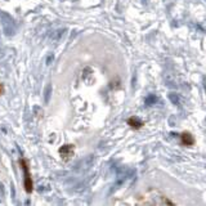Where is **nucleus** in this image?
I'll list each match as a JSON object with an SVG mask.
<instances>
[{
    "instance_id": "1",
    "label": "nucleus",
    "mask_w": 206,
    "mask_h": 206,
    "mask_svg": "<svg viewBox=\"0 0 206 206\" xmlns=\"http://www.w3.org/2000/svg\"><path fill=\"white\" fill-rule=\"evenodd\" d=\"M18 164H19V167H21L22 173H23V189L27 195H31L34 192V179H32L28 160L25 159V157H21L18 160Z\"/></svg>"
},
{
    "instance_id": "2",
    "label": "nucleus",
    "mask_w": 206,
    "mask_h": 206,
    "mask_svg": "<svg viewBox=\"0 0 206 206\" xmlns=\"http://www.w3.org/2000/svg\"><path fill=\"white\" fill-rule=\"evenodd\" d=\"M58 153H59L61 159H62L64 162H67V161H70L73 157V154H75V144H72V143L63 144L62 147H59Z\"/></svg>"
},
{
    "instance_id": "3",
    "label": "nucleus",
    "mask_w": 206,
    "mask_h": 206,
    "mask_svg": "<svg viewBox=\"0 0 206 206\" xmlns=\"http://www.w3.org/2000/svg\"><path fill=\"white\" fill-rule=\"evenodd\" d=\"M179 142L183 147H193L196 144V138L191 131H182L179 134Z\"/></svg>"
},
{
    "instance_id": "4",
    "label": "nucleus",
    "mask_w": 206,
    "mask_h": 206,
    "mask_svg": "<svg viewBox=\"0 0 206 206\" xmlns=\"http://www.w3.org/2000/svg\"><path fill=\"white\" fill-rule=\"evenodd\" d=\"M126 124L130 126L131 129H135V130H139L144 126V121H142L139 117H137V116H131V117H129L126 120Z\"/></svg>"
},
{
    "instance_id": "5",
    "label": "nucleus",
    "mask_w": 206,
    "mask_h": 206,
    "mask_svg": "<svg viewBox=\"0 0 206 206\" xmlns=\"http://www.w3.org/2000/svg\"><path fill=\"white\" fill-rule=\"evenodd\" d=\"M3 93H4V85H3V84H0V95H1Z\"/></svg>"
}]
</instances>
